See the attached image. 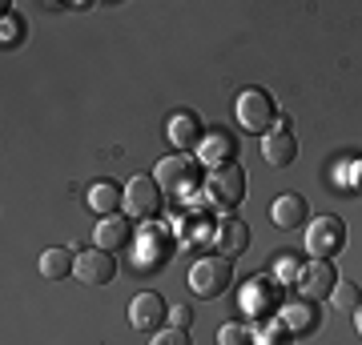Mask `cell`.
<instances>
[{"mask_svg":"<svg viewBox=\"0 0 362 345\" xmlns=\"http://www.w3.org/2000/svg\"><path fill=\"white\" fill-rule=\"evenodd\" d=\"M40 277L45 282H65L69 273L77 269V257H73V249H65V245H52V249H40Z\"/></svg>","mask_w":362,"mask_h":345,"instance_id":"14","label":"cell"},{"mask_svg":"<svg viewBox=\"0 0 362 345\" xmlns=\"http://www.w3.org/2000/svg\"><path fill=\"white\" fill-rule=\"evenodd\" d=\"M133 237V221L129 217H101L97 221V233H93V241H97V249H105V253H117V249H125Z\"/></svg>","mask_w":362,"mask_h":345,"instance_id":"13","label":"cell"},{"mask_svg":"<svg viewBox=\"0 0 362 345\" xmlns=\"http://www.w3.org/2000/svg\"><path fill=\"white\" fill-rule=\"evenodd\" d=\"M161 237H145V253L137 257V265H161V257H165V249H161Z\"/></svg>","mask_w":362,"mask_h":345,"instance_id":"23","label":"cell"},{"mask_svg":"<svg viewBox=\"0 0 362 345\" xmlns=\"http://www.w3.org/2000/svg\"><path fill=\"white\" fill-rule=\"evenodd\" d=\"M125 213L137 221H149L161 213V185L153 177H133L125 185Z\"/></svg>","mask_w":362,"mask_h":345,"instance_id":"6","label":"cell"},{"mask_svg":"<svg viewBox=\"0 0 362 345\" xmlns=\"http://www.w3.org/2000/svg\"><path fill=\"white\" fill-rule=\"evenodd\" d=\"M165 317H169V309H165V301H161V293H137L129 301V325L137 333L165 329Z\"/></svg>","mask_w":362,"mask_h":345,"instance_id":"7","label":"cell"},{"mask_svg":"<svg viewBox=\"0 0 362 345\" xmlns=\"http://www.w3.org/2000/svg\"><path fill=\"white\" fill-rule=\"evenodd\" d=\"M233 116H238V125L246 128V133H258V137H266V133L278 125V113H274L270 92H262V89L242 92V97L233 101Z\"/></svg>","mask_w":362,"mask_h":345,"instance_id":"4","label":"cell"},{"mask_svg":"<svg viewBox=\"0 0 362 345\" xmlns=\"http://www.w3.org/2000/svg\"><path fill=\"white\" fill-rule=\"evenodd\" d=\"M330 301H334L338 313H354V309L362 305V293H358V285L338 282V285H334V293H330Z\"/></svg>","mask_w":362,"mask_h":345,"instance_id":"20","label":"cell"},{"mask_svg":"<svg viewBox=\"0 0 362 345\" xmlns=\"http://www.w3.org/2000/svg\"><path fill=\"white\" fill-rule=\"evenodd\" d=\"M89 205L101 213V217H109L117 205H125V193L117 189V181H97V185L89 189Z\"/></svg>","mask_w":362,"mask_h":345,"instance_id":"17","label":"cell"},{"mask_svg":"<svg viewBox=\"0 0 362 345\" xmlns=\"http://www.w3.org/2000/svg\"><path fill=\"white\" fill-rule=\"evenodd\" d=\"M338 285V273H334V261H310L302 265V277H298V293L306 301H322V297L334 293Z\"/></svg>","mask_w":362,"mask_h":345,"instance_id":"9","label":"cell"},{"mask_svg":"<svg viewBox=\"0 0 362 345\" xmlns=\"http://www.w3.org/2000/svg\"><path fill=\"white\" fill-rule=\"evenodd\" d=\"M218 345H254V325H246V321H226L218 329Z\"/></svg>","mask_w":362,"mask_h":345,"instance_id":"19","label":"cell"},{"mask_svg":"<svg viewBox=\"0 0 362 345\" xmlns=\"http://www.w3.org/2000/svg\"><path fill=\"white\" fill-rule=\"evenodd\" d=\"M278 277H282V282H298V277H302V265H298L294 257H282V261H278Z\"/></svg>","mask_w":362,"mask_h":345,"instance_id":"27","label":"cell"},{"mask_svg":"<svg viewBox=\"0 0 362 345\" xmlns=\"http://www.w3.org/2000/svg\"><path fill=\"white\" fill-rule=\"evenodd\" d=\"M262 157H266V165L274 169H286V165H294V157H298V137H294V128L286 125V121H278V125L262 137Z\"/></svg>","mask_w":362,"mask_h":345,"instance_id":"8","label":"cell"},{"mask_svg":"<svg viewBox=\"0 0 362 345\" xmlns=\"http://www.w3.org/2000/svg\"><path fill=\"white\" fill-rule=\"evenodd\" d=\"M73 273H77V282H85V285H109L117 277V261H113V253H105V249H81Z\"/></svg>","mask_w":362,"mask_h":345,"instance_id":"10","label":"cell"},{"mask_svg":"<svg viewBox=\"0 0 362 345\" xmlns=\"http://www.w3.org/2000/svg\"><path fill=\"white\" fill-rule=\"evenodd\" d=\"M233 285V261L230 257H202V261H194V269H189V289H194L197 297H221L226 289Z\"/></svg>","mask_w":362,"mask_h":345,"instance_id":"3","label":"cell"},{"mask_svg":"<svg viewBox=\"0 0 362 345\" xmlns=\"http://www.w3.org/2000/svg\"><path fill=\"white\" fill-rule=\"evenodd\" d=\"M354 329H358V337H362V305L354 309Z\"/></svg>","mask_w":362,"mask_h":345,"instance_id":"28","label":"cell"},{"mask_svg":"<svg viewBox=\"0 0 362 345\" xmlns=\"http://www.w3.org/2000/svg\"><path fill=\"white\" fill-rule=\"evenodd\" d=\"M254 345H286V325L282 321H258L254 325Z\"/></svg>","mask_w":362,"mask_h":345,"instance_id":"21","label":"cell"},{"mask_svg":"<svg viewBox=\"0 0 362 345\" xmlns=\"http://www.w3.org/2000/svg\"><path fill=\"white\" fill-rule=\"evenodd\" d=\"M346 249V221L342 217H314L306 225V253L314 261H334Z\"/></svg>","mask_w":362,"mask_h":345,"instance_id":"2","label":"cell"},{"mask_svg":"<svg viewBox=\"0 0 362 345\" xmlns=\"http://www.w3.org/2000/svg\"><path fill=\"white\" fill-rule=\"evenodd\" d=\"M189 321H194V309L189 305H173L169 309V325H173V329H185Z\"/></svg>","mask_w":362,"mask_h":345,"instance_id":"26","label":"cell"},{"mask_svg":"<svg viewBox=\"0 0 362 345\" xmlns=\"http://www.w3.org/2000/svg\"><path fill=\"white\" fill-rule=\"evenodd\" d=\"M0 37H4V44H16L21 40V16L16 13H4V32Z\"/></svg>","mask_w":362,"mask_h":345,"instance_id":"25","label":"cell"},{"mask_svg":"<svg viewBox=\"0 0 362 345\" xmlns=\"http://www.w3.org/2000/svg\"><path fill=\"white\" fill-rule=\"evenodd\" d=\"M274 305H278V285H274L270 277H254L246 297H242V309H246L250 317H262V313H270Z\"/></svg>","mask_w":362,"mask_h":345,"instance_id":"15","label":"cell"},{"mask_svg":"<svg viewBox=\"0 0 362 345\" xmlns=\"http://www.w3.org/2000/svg\"><path fill=\"white\" fill-rule=\"evenodd\" d=\"M282 325H286V329L306 333L314 325V309L306 305V301H290V305H282Z\"/></svg>","mask_w":362,"mask_h":345,"instance_id":"18","label":"cell"},{"mask_svg":"<svg viewBox=\"0 0 362 345\" xmlns=\"http://www.w3.org/2000/svg\"><path fill=\"white\" fill-rule=\"evenodd\" d=\"M270 217H274V225H278V229H298V225L306 221V201H302L298 193H282V197L274 201Z\"/></svg>","mask_w":362,"mask_h":345,"instance_id":"16","label":"cell"},{"mask_svg":"<svg viewBox=\"0 0 362 345\" xmlns=\"http://www.w3.org/2000/svg\"><path fill=\"white\" fill-rule=\"evenodd\" d=\"M214 249H221V257L238 261V257L250 249V229H246V221H238V217H226V221H221L218 233H214Z\"/></svg>","mask_w":362,"mask_h":345,"instance_id":"12","label":"cell"},{"mask_svg":"<svg viewBox=\"0 0 362 345\" xmlns=\"http://www.w3.org/2000/svg\"><path fill=\"white\" fill-rule=\"evenodd\" d=\"M153 181L161 185V193H169V197H185V193L197 185L194 157H185V153L161 157V161H157V169H153Z\"/></svg>","mask_w":362,"mask_h":345,"instance_id":"5","label":"cell"},{"mask_svg":"<svg viewBox=\"0 0 362 345\" xmlns=\"http://www.w3.org/2000/svg\"><path fill=\"white\" fill-rule=\"evenodd\" d=\"M246 197V173L238 161H226V165L209 169L206 177V201L214 209H233V205Z\"/></svg>","mask_w":362,"mask_h":345,"instance_id":"1","label":"cell"},{"mask_svg":"<svg viewBox=\"0 0 362 345\" xmlns=\"http://www.w3.org/2000/svg\"><path fill=\"white\" fill-rule=\"evenodd\" d=\"M165 137H169V145L173 149H181V153H189V149H197V145L206 141V128H202V121H197L194 113H173L165 121Z\"/></svg>","mask_w":362,"mask_h":345,"instance_id":"11","label":"cell"},{"mask_svg":"<svg viewBox=\"0 0 362 345\" xmlns=\"http://www.w3.org/2000/svg\"><path fill=\"white\" fill-rule=\"evenodd\" d=\"M149 345H189V333L185 329H173V325H165V329L153 333V341Z\"/></svg>","mask_w":362,"mask_h":345,"instance_id":"24","label":"cell"},{"mask_svg":"<svg viewBox=\"0 0 362 345\" xmlns=\"http://www.w3.org/2000/svg\"><path fill=\"white\" fill-rule=\"evenodd\" d=\"M230 153H238V149H230V141H226V137H214V141H209V149L202 157H206L209 165L218 169V165H226V161H233Z\"/></svg>","mask_w":362,"mask_h":345,"instance_id":"22","label":"cell"}]
</instances>
